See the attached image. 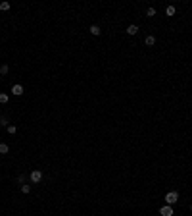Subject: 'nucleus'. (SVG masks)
Here are the masks:
<instances>
[{
  "label": "nucleus",
  "mask_w": 192,
  "mask_h": 216,
  "mask_svg": "<svg viewBox=\"0 0 192 216\" xmlns=\"http://www.w3.org/2000/svg\"><path fill=\"white\" fill-rule=\"evenodd\" d=\"M177 201H179V193L177 191H169V193L165 195V205H177Z\"/></svg>",
  "instance_id": "obj_1"
},
{
  "label": "nucleus",
  "mask_w": 192,
  "mask_h": 216,
  "mask_svg": "<svg viewBox=\"0 0 192 216\" xmlns=\"http://www.w3.org/2000/svg\"><path fill=\"white\" fill-rule=\"evenodd\" d=\"M29 179H31L33 183H39L42 179V170H33L31 174H29Z\"/></svg>",
  "instance_id": "obj_2"
},
{
  "label": "nucleus",
  "mask_w": 192,
  "mask_h": 216,
  "mask_svg": "<svg viewBox=\"0 0 192 216\" xmlns=\"http://www.w3.org/2000/svg\"><path fill=\"white\" fill-rule=\"evenodd\" d=\"M160 214L161 216H173V207H171V205H163V207L160 208Z\"/></svg>",
  "instance_id": "obj_3"
},
{
  "label": "nucleus",
  "mask_w": 192,
  "mask_h": 216,
  "mask_svg": "<svg viewBox=\"0 0 192 216\" xmlns=\"http://www.w3.org/2000/svg\"><path fill=\"white\" fill-rule=\"evenodd\" d=\"M12 93H14L15 97H21V95H23V85H19V83H15L14 87H12Z\"/></svg>",
  "instance_id": "obj_4"
},
{
  "label": "nucleus",
  "mask_w": 192,
  "mask_h": 216,
  "mask_svg": "<svg viewBox=\"0 0 192 216\" xmlns=\"http://www.w3.org/2000/svg\"><path fill=\"white\" fill-rule=\"evenodd\" d=\"M88 31H90V35H94V37H98V35H100V27H98V25H90V29H88Z\"/></svg>",
  "instance_id": "obj_5"
},
{
  "label": "nucleus",
  "mask_w": 192,
  "mask_h": 216,
  "mask_svg": "<svg viewBox=\"0 0 192 216\" xmlns=\"http://www.w3.org/2000/svg\"><path fill=\"white\" fill-rule=\"evenodd\" d=\"M144 45H146V46H154V45H156V37L148 35V37H146V41H144Z\"/></svg>",
  "instance_id": "obj_6"
},
{
  "label": "nucleus",
  "mask_w": 192,
  "mask_h": 216,
  "mask_svg": "<svg viewBox=\"0 0 192 216\" xmlns=\"http://www.w3.org/2000/svg\"><path fill=\"white\" fill-rule=\"evenodd\" d=\"M137 33H138L137 25H129V27H127V35H137Z\"/></svg>",
  "instance_id": "obj_7"
},
{
  "label": "nucleus",
  "mask_w": 192,
  "mask_h": 216,
  "mask_svg": "<svg viewBox=\"0 0 192 216\" xmlns=\"http://www.w3.org/2000/svg\"><path fill=\"white\" fill-rule=\"evenodd\" d=\"M8 101H10L8 95H6V93H0V104H8Z\"/></svg>",
  "instance_id": "obj_8"
},
{
  "label": "nucleus",
  "mask_w": 192,
  "mask_h": 216,
  "mask_svg": "<svg viewBox=\"0 0 192 216\" xmlns=\"http://www.w3.org/2000/svg\"><path fill=\"white\" fill-rule=\"evenodd\" d=\"M8 151H10L8 145H6V143H0V154H6Z\"/></svg>",
  "instance_id": "obj_9"
},
{
  "label": "nucleus",
  "mask_w": 192,
  "mask_h": 216,
  "mask_svg": "<svg viewBox=\"0 0 192 216\" xmlns=\"http://www.w3.org/2000/svg\"><path fill=\"white\" fill-rule=\"evenodd\" d=\"M175 12H177L175 6H167V8H165V14H167V16H175Z\"/></svg>",
  "instance_id": "obj_10"
},
{
  "label": "nucleus",
  "mask_w": 192,
  "mask_h": 216,
  "mask_svg": "<svg viewBox=\"0 0 192 216\" xmlns=\"http://www.w3.org/2000/svg\"><path fill=\"white\" fill-rule=\"evenodd\" d=\"M8 72H10V66L8 64H2V66H0V74H2V75H6Z\"/></svg>",
  "instance_id": "obj_11"
},
{
  "label": "nucleus",
  "mask_w": 192,
  "mask_h": 216,
  "mask_svg": "<svg viewBox=\"0 0 192 216\" xmlns=\"http://www.w3.org/2000/svg\"><path fill=\"white\" fill-rule=\"evenodd\" d=\"M21 193H25V195H27V193H31V185L23 183V185H21Z\"/></svg>",
  "instance_id": "obj_12"
},
{
  "label": "nucleus",
  "mask_w": 192,
  "mask_h": 216,
  "mask_svg": "<svg viewBox=\"0 0 192 216\" xmlns=\"http://www.w3.org/2000/svg\"><path fill=\"white\" fill-rule=\"evenodd\" d=\"M0 10H2V12H8V10H10V2H0Z\"/></svg>",
  "instance_id": "obj_13"
},
{
  "label": "nucleus",
  "mask_w": 192,
  "mask_h": 216,
  "mask_svg": "<svg viewBox=\"0 0 192 216\" xmlns=\"http://www.w3.org/2000/svg\"><path fill=\"white\" fill-rule=\"evenodd\" d=\"M146 16H148V18H154V16H156V8H148L146 10Z\"/></svg>",
  "instance_id": "obj_14"
},
{
  "label": "nucleus",
  "mask_w": 192,
  "mask_h": 216,
  "mask_svg": "<svg viewBox=\"0 0 192 216\" xmlns=\"http://www.w3.org/2000/svg\"><path fill=\"white\" fill-rule=\"evenodd\" d=\"M15 131H18L15 125H8V133H15Z\"/></svg>",
  "instance_id": "obj_15"
},
{
  "label": "nucleus",
  "mask_w": 192,
  "mask_h": 216,
  "mask_svg": "<svg viewBox=\"0 0 192 216\" xmlns=\"http://www.w3.org/2000/svg\"><path fill=\"white\" fill-rule=\"evenodd\" d=\"M25 179H27V178H25V176L21 174V176H19V178H18V183H21V185H23V183H25Z\"/></svg>",
  "instance_id": "obj_16"
},
{
  "label": "nucleus",
  "mask_w": 192,
  "mask_h": 216,
  "mask_svg": "<svg viewBox=\"0 0 192 216\" xmlns=\"http://www.w3.org/2000/svg\"><path fill=\"white\" fill-rule=\"evenodd\" d=\"M0 124L6 125V124H8V118H6V116H2V118H0Z\"/></svg>",
  "instance_id": "obj_17"
},
{
  "label": "nucleus",
  "mask_w": 192,
  "mask_h": 216,
  "mask_svg": "<svg viewBox=\"0 0 192 216\" xmlns=\"http://www.w3.org/2000/svg\"><path fill=\"white\" fill-rule=\"evenodd\" d=\"M190 210H192V205H190Z\"/></svg>",
  "instance_id": "obj_18"
},
{
  "label": "nucleus",
  "mask_w": 192,
  "mask_h": 216,
  "mask_svg": "<svg viewBox=\"0 0 192 216\" xmlns=\"http://www.w3.org/2000/svg\"><path fill=\"white\" fill-rule=\"evenodd\" d=\"M0 125H2V124H0Z\"/></svg>",
  "instance_id": "obj_19"
}]
</instances>
